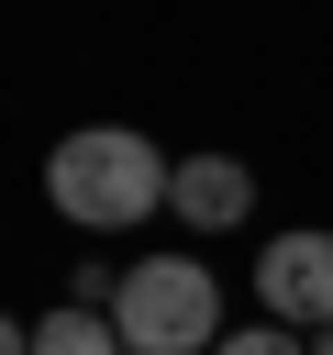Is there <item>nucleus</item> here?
I'll return each mask as SVG.
<instances>
[{"label": "nucleus", "mask_w": 333, "mask_h": 355, "mask_svg": "<svg viewBox=\"0 0 333 355\" xmlns=\"http://www.w3.org/2000/svg\"><path fill=\"white\" fill-rule=\"evenodd\" d=\"M44 189H56V211H67V222L122 233V222H144V211L178 189V155H155L133 122H78V133L44 155Z\"/></svg>", "instance_id": "f257e3e1"}, {"label": "nucleus", "mask_w": 333, "mask_h": 355, "mask_svg": "<svg viewBox=\"0 0 333 355\" xmlns=\"http://www.w3.org/2000/svg\"><path fill=\"white\" fill-rule=\"evenodd\" d=\"M111 322H122L133 355H211L222 344V288H211L200 255H144V266H122Z\"/></svg>", "instance_id": "f03ea898"}, {"label": "nucleus", "mask_w": 333, "mask_h": 355, "mask_svg": "<svg viewBox=\"0 0 333 355\" xmlns=\"http://www.w3.org/2000/svg\"><path fill=\"white\" fill-rule=\"evenodd\" d=\"M255 300H266V322H311V333H333V233H266V255H255Z\"/></svg>", "instance_id": "7ed1b4c3"}, {"label": "nucleus", "mask_w": 333, "mask_h": 355, "mask_svg": "<svg viewBox=\"0 0 333 355\" xmlns=\"http://www.w3.org/2000/svg\"><path fill=\"white\" fill-rule=\"evenodd\" d=\"M166 211H178L189 233H233V222L255 211V166H244V155H178Z\"/></svg>", "instance_id": "20e7f679"}, {"label": "nucleus", "mask_w": 333, "mask_h": 355, "mask_svg": "<svg viewBox=\"0 0 333 355\" xmlns=\"http://www.w3.org/2000/svg\"><path fill=\"white\" fill-rule=\"evenodd\" d=\"M33 355H133V344H122V322H111V311H78V300H67V311H44V322H33Z\"/></svg>", "instance_id": "39448f33"}, {"label": "nucleus", "mask_w": 333, "mask_h": 355, "mask_svg": "<svg viewBox=\"0 0 333 355\" xmlns=\"http://www.w3.org/2000/svg\"><path fill=\"white\" fill-rule=\"evenodd\" d=\"M211 355H311V344H300L289 322H244V333H222Z\"/></svg>", "instance_id": "423d86ee"}, {"label": "nucleus", "mask_w": 333, "mask_h": 355, "mask_svg": "<svg viewBox=\"0 0 333 355\" xmlns=\"http://www.w3.org/2000/svg\"><path fill=\"white\" fill-rule=\"evenodd\" d=\"M311 355H333V333H311Z\"/></svg>", "instance_id": "0eeeda50"}]
</instances>
